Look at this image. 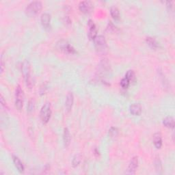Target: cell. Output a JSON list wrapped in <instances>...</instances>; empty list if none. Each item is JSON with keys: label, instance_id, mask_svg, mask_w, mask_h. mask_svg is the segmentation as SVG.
Returning a JSON list of instances; mask_svg holds the SVG:
<instances>
[{"label": "cell", "instance_id": "cell-1", "mask_svg": "<svg viewBox=\"0 0 175 175\" xmlns=\"http://www.w3.org/2000/svg\"><path fill=\"white\" fill-rule=\"evenodd\" d=\"M22 73L23 75L26 86L29 88H32L34 85V82L32 75H31L30 64L27 60H25L22 64Z\"/></svg>", "mask_w": 175, "mask_h": 175}, {"label": "cell", "instance_id": "cell-2", "mask_svg": "<svg viewBox=\"0 0 175 175\" xmlns=\"http://www.w3.org/2000/svg\"><path fill=\"white\" fill-rule=\"evenodd\" d=\"M43 4L40 1H34L28 4L25 8V14L29 16H34L41 12Z\"/></svg>", "mask_w": 175, "mask_h": 175}, {"label": "cell", "instance_id": "cell-3", "mask_svg": "<svg viewBox=\"0 0 175 175\" xmlns=\"http://www.w3.org/2000/svg\"><path fill=\"white\" fill-rule=\"evenodd\" d=\"M52 116V108L49 103H46L42 107L40 112V118L41 122L43 124H46L48 122Z\"/></svg>", "mask_w": 175, "mask_h": 175}, {"label": "cell", "instance_id": "cell-4", "mask_svg": "<svg viewBox=\"0 0 175 175\" xmlns=\"http://www.w3.org/2000/svg\"><path fill=\"white\" fill-rule=\"evenodd\" d=\"M24 94L23 90H22L20 86H18L15 91V107L19 111H21L23 105Z\"/></svg>", "mask_w": 175, "mask_h": 175}, {"label": "cell", "instance_id": "cell-5", "mask_svg": "<svg viewBox=\"0 0 175 175\" xmlns=\"http://www.w3.org/2000/svg\"><path fill=\"white\" fill-rule=\"evenodd\" d=\"M95 48L98 53H103L107 49V42L103 36H97L95 39Z\"/></svg>", "mask_w": 175, "mask_h": 175}, {"label": "cell", "instance_id": "cell-6", "mask_svg": "<svg viewBox=\"0 0 175 175\" xmlns=\"http://www.w3.org/2000/svg\"><path fill=\"white\" fill-rule=\"evenodd\" d=\"M57 48L65 53H69V54H75L76 53L75 49L71 46L67 41L62 40L60 41L57 43Z\"/></svg>", "mask_w": 175, "mask_h": 175}, {"label": "cell", "instance_id": "cell-7", "mask_svg": "<svg viewBox=\"0 0 175 175\" xmlns=\"http://www.w3.org/2000/svg\"><path fill=\"white\" fill-rule=\"evenodd\" d=\"M138 157H134L130 161V163H129L127 170V174H134L135 173V170L138 168Z\"/></svg>", "mask_w": 175, "mask_h": 175}, {"label": "cell", "instance_id": "cell-8", "mask_svg": "<svg viewBox=\"0 0 175 175\" xmlns=\"http://www.w3.org/2000/svg\"><path fill=\"white\" fill-rule=\"evenodd\" d=\"M79 8L81 12L83 13H90L92 9V3L89 1L81 2L79 5Z\"/></svg>", "mask_w": 175, "mask_h": 175}, {"label": "cell", "instance_id": "cell-9", "mask_svg": "<svg viewBox=\"0 0 175 175\" xmlns=\"http://www.w3.org/2000/svg\"><path fill=\"white\" fill-rule=\"evenodd\" d=\"M88 25L89 27L88 37L90 40H95L97 36V27H96V25L92 20H89Z\"/></svg>", "mask_w": 175, "mask_h": 175}, {"label": "cell", "instance_id": "cell-10", "mask_svg": "<svg viewBox=\"0 0 175 175\" xmlns=\"http://www.w3.org/2000/svg\"><path fill=\"white\" fill-rule=\"evenodd\" d=\"M41 23L45 29H48L50 27L51 16L48 13H43L41 16Z\"/></svg>", "mask_w": 175, "mask_h": 175}, {"label": "cell", "instance_id": "cell-11", "mask_svg": "<svg viewBox=\"0 0 175 175\" xmlns=\"http://www.w3.org/2000/svg\"><path fill=\"white\" fill-rule=\"evenodd\" d=\"M73 101H74V97H73V93L69 92L67 95L65 102V107L67 112L70 111V109H72Z\"/></svg>", "mask_w": 175, "mask_h": 175}, {"label": "cell", "instance_id": "cell-12", "mask_svg": "<svg viewBox=\"0 0 175 175\" xmlns=\"http://www.w3.org/2000/svg\"><path fill=\"white\" fill-rule=\"evenodd\" d=\"M130 112L134 116H140L142 113V108H141L140 104L134 103L132 104L130 106Z\"/></svg>", "mask_w": 175, "mask_h": 175}, {"label": "cell", "instance_id": "cell-13", "mask_svg": "<svg viewBox=\"0 0 175 175\" xmlns=\"http://www.w3.org/2000/svg\"><path fill=\"white\" fill-rule=\"evenodd\" d=\"M12 159H13V162L15 163V167L17 168V170L20 173H23L24 172V166L23 165L22 162H21V160L19 159V158L18 157L15 156V155H12Z\"/></svg>", "mask_w": 175, "mask_h": 175}, {"label": "cell", "instance_id": "cell-14", "mask_svg": "<svg viewBox=\"0 0 175 175\" xmlns=\"http://www.w3.org/2000/svg\"><path fill=\"white\" fill-rule=\"evenodd\" d=\"M70 139H71V137H70L69 129L65 128L64 130V134H63V141L65 147H68V146H69L70 143Z\"/></svg>", "mask_w": 175, "mask_h": 175}, {"label": "cell", "instance_id": "cell-15", "mask_svg": "<svg viewBox=\"0 0 175 175\" xmlns=\"http://www.w3.org/2000/svg\"><path fill=\"white\" fill-rule=\"evenodd\" d=\"M146 43L150 46L151 48L153 49H157L159 47V44L156 41V39L153 37H147L146 39Z\"/></svg>", "mask_w": 175, "mask_h": 175}, {"label": "cell", "instance_id": "cell-16", "mask_svg": "<svg viewBox=\"0 0 175 175\" xmlns=\"http://www.w3.org/2000/svg\"><path fill=\"white\" fill-rule=\"evenodd\" d=\"M153 142L157 148H160L162 146V139L160 134H155L153 136Z\"/></svg>", "mask_w": 175, "mask_h": 175}, {"label": "cell", "instance_id": "cell-17", "mask_svg": "<svg viewBox=\"0 0 175 175\" xmlns=\"http://www.w3.org/2000/svg\"><path fill=\"white\" fill-rule=\"evenodd\" d=\"M163 124L165 127L168 128L173 129L174 127V120L173 117L168 116L166 117L165 119H163Z\"/></svg>", "mask_w": 175, "mask_h": 175}, {"label": "cell", "instance_id": "cell-18", "mask_svg": "<svg viewBox=\"0 0 175 175\" xmlns=\"http://www.w3.org/2000/svg\"><path fill=\"white\" fill-rule=\"evenodd\" d=\"M110 13L112 18L115 20H118L120 19V11L117 7L112 6L110 9Z\"/></svg>", "mask_w": 175, "mask_h": 175}, {"label": "cell", "instance_id": "cell-19", "mask_svg": "<svg viewBox=\"0 0 175 175\" xmlns=\"http://www.w3.org/2000/svg\"><path fill=\"white\" fill-rule=\"evenodd\" d=\"M125 77L127 79H128L130 82L131 81H134L135 80V73L134 70H128V71L126 73Z\"/></svg>", "mask_w": 175, "mask_h": 175}, {"label": "cell", "instance_id": "cell-20", "mask_svg": "<svg viewBox=\"0 0 175 175\" xmlns=\"http://www.w3.org/2000/svg\"><path fill=\"white\" fill-rule=\"evenodd\" d=\"M155 168H156L157 173H161L160 171L162 170V163H161L159 158H156V159H155Z\"/></svg>", "mask_w": 175, "mask_h": 175}, {"label": "cell", "instance_id": "cell-21", "mask_svg": "<svg viewBox=\"0 0 175 175\" xmlns=\"http://www.w3.org/2000/svg\"><path fill=\"white\" fill-rule=\"evenodd\" d=\"M129 84H130V81H129L128 79H127L126 77H124L120 81V86L124 89L127 88L129 86Z\"/></svg>", "mask_w": 175, "mask_h": 175}, {"label": "cell", "instance_id": "cell-22", "mask_svg": "<svg viewBox=\"0 0 175 175\" xmlns=\"http://www.w3.org/2000/svg\"><path fill=\"white\" fill-rule=\"evenodd\" d=\"M118 134V130L117 128L111 127V129L109 130V135L111 138L116 137Z\"/></svg>", "mask_w": 175, "mask_h": 175}, {"label": "cell", "instance_id": "cell-23", "mask_svg": "<svg viewBox=\"0 0 175 175\" xmlns=\"http://www.w3.org/2000/svg\"><path fill=\"white\" fill-rule=\"evenodd\" d=\"M81 159L79 155H76V156L73 158V167H77V166L80 164Z\"/></svg>", "mask_w": 175, "mask_h": 175}, {"label": "cell", "instance_id": "cell-24", "mask_svg": "<svg viewBox=\"0 0 175 175\" xmlns=\"http://www.w3.org/2000/svg\"><path fill=\"white\" fill-rule=\"evenodd\" d=\"M34 109V103L33 102L32 100H31L29 102V105H28V111L32 112Z\"/></svg>", "mask_w": 175, "mask_h": 175}, {"label": "cell", "instance_id": "cell-25", "mask_svg": "<svg viewBox=\"0 0 175 175\" xmlns=\"http://www.w3.org/2000/svg\"><path fill=\"white\" fill-rule=\"evenodd\" d=\"M1 104H2V107H4V108H7V105H6V103H5V101L4 100V97H3V96L1 95Z\"/></svg>", "mask_w": 175, "mask_h": 175}, {"label": "cell", "instance_id": "cell-26", "mask_svg": "<svg viewBox=\"0 0 175 175\" xmlns=\"http://www.w3.org/2000/svg\"><path fill=\"white\" fill-rule=\"evenodd\" d=\"M173 2H166V4H167V7L168 8V10H170L172 9V8H173Z\"/></svg>", "mask_w": 175, "mask_h": 175}, {"label": "cell", "instance_id": "cell-27", "mask_svg": "<svg viewBox=\"0 0 175 175\" xmlns=\"http://www.w3.org/2000/svg\"><path fill=\"white\" fill-rule=\"evenodd\" d=\"M1 73H2L3 71H4V60H3V56H2V58H1Z\"/></svg>", "mask_w": 175, "mask_h": 175}]
</instances>
